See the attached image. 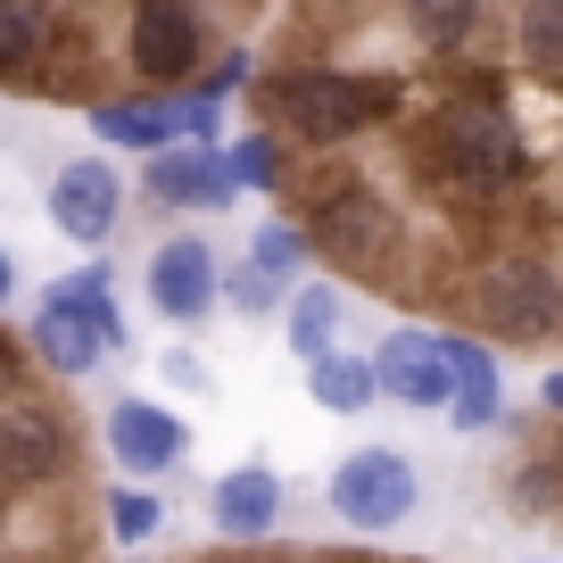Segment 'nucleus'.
Instances as JSON below:
<instances>
[{
  "instance_id": "obj_23",
  "label": "nucleus",
  "mask_w": 563,
  "mask_h": 563,
  "mask_svg": "<svg viewBox=\"0 0 563 563\" xmlns=\"http://www.w3.org/2000/svg\"><path fill=\"white\" fill-rule=\"evenodd\" d=\"M232 183H257V191H265V183H282V158H274V133H241V141H232Z\"/></svg>"
},
{
  "instance_id": "obj_12",
  "label": "nucleus",
  "mask_w": 563,
  "mask_h": 563,
  "mask_svg": "<svg viewBox=\"0 0 563 563\" xmlns=\"http://www.w3.org/2000/svg\"><path fill=\"white\" fill-rule=\"evenodd\" d=\"M232 191H241V183H232V166L216 158V150H191V141H183V150H158V158H150V199H158V208H232Z\"/></svg>"
},
{
  "instance_id": "obj_1",
  "label": "nucleus",
  "mask_w": 563,
  "mask_h": 563,
  "mask_svg": "<svg viewBox=\"0 0 563 563\" xmlns=\"http://www.w3.org/2000/svg\"><path fill=\"white\" fill-rule=\"evenodd\" d=\"M415 175L431 183L440 199L456 191H514V183L530 175V141L522 124L497 108V91H464V100H448L440 117L415 133Z\"/></svg>"
},
{
  "instance_id": "obj_18",
  "label": "nucleus",
  "mask_w": 563,
  "mask_h": 563,
  "mask_svg": "<svg viewBox=\"0 0 563 563\" xmlns=\"http://www.w3.org/2000/svg\"><path fill=\"white\" fill-rule=\"evenodd\" d=\"M307 389H316V406H332V415H365L373 398H382V373H373V356H323V365H307Z\"/></svg>"
},
{
  "instance_id": "obj_10",
  "label": "nucleus",
  "mask_w": 563,
  "mask_h": 563,
  "mask_svg": "<svg viewBox=\"0 0 563 563\" xmlns=\"http://www.w3.org/2000/svg\"><path fill=\"white\" fill-rule=\"evenodd\" d=\"M183 448H191V431H183L166 406H150V398L108 406V456H117L124 473H166V464H183Z\"/></svg>"
},
{
  "instance_id": "obj_13",
  "label": "nucleus",
  "mask_w": 563,
  "mask_h": 563,
  "mask_svg": "<svg viewBox=\"0 0 563 563\" xmlns=\"http://www.w3.org/2000/svg\"><path fill=\"white\" fill-rule=\"evenodd\" d=\"M440 356H448V382H456V398H448L456 431H489V422L506 415V389H497L489 349H481L473 332H440Z\"/></svg>"
},
{
  "instance_id": "obj_9",
  "label": "nucleus",
  "mask_w": 563,
  "mask_h": 563,
  "mask_svg": "<svg viewBox=\"0 0 563 563\" xmlns=\"http://www.w3.org/2000/svg\"><path fill=\"white\" fill-rule=\"evenodd\" d=\"M117 216H124V183H117V166H108V158L58 166V183H51V224L67 232L75 249H100L108 232H117Z\"/></svg>"
},
{
  "instance_id": "obj_24",
  "label": "nucleus",
  "mask_w": 563,
  "mask_h": 563,
  "mask_svg": "<svg viewBox=\"0 0 563 563\" xmlns=\"http://www.w3.org/2000/svg\"><path fill=\"white\" fill-rule=\"evenodd\" d=\"M224 299L241 307V316H265V307H282V299H290V290H282V282H265L257 265L241 257V265H232V274H224Z\"/></svg>"
},
{
  "instance_id": "obj_25",
  "label": "nucleus",
  "mask_w": 563,
  "mask_h": 563,
  "mask_svg": "<svg viewBox=\"0 0 563 563\" xmlns=\"http://www.w3.org/2000/svg\"><path fill=\"white\" fill-rule=\"evenodd\" d=\"M241 84H249V58L232 51L224 67H208V84H199V91H208V100H224V91H241Z\"/></svg>"
},
{
  "instance_id": "obj_26",
  "label": "nucleus",
  "mask_w": 563,
  "mask_h": 563,
  "mask_svg": "<svg viewBox=\"0 0 563 563\" xmlns=\"http://www.w3.org/2000/svg\"><path fill=\"white\" fill-rule=\"evenodd\" d=\"M166 382H183V389H208V365H199V356H166Z\"/></svg>"
},
{
  "instance_id": "obj_5",
  "label": "nucleus",
  "mask_w": 563,
  "mask_h": 563,
  "mask_svg": "<svg viewBox=\"0 0 563 563\" xmlns=\"http://www.w3.org/2000/svg\"><path fill=\"white\" fill-rule=\"evenodd\" d=\"M473 316L506 349H539V340L563 332V274L547 257H497L473 282Z\"/></svg>"
},
{
  "instance_id": "obj_7",
  "label": "nucleus",
  "mask_w": 563,
  "mask_h": 563,
  "mask_svg": "<svg viewBox=\"0 0 563 563\" xmlns=\"http://www.w3.org/2000/svg\"><path fill=\"white\" fill-rule=\"evenodd\" d=\"M199 51H208V34H199L191 0H133V25H124L133 75H150V84H191Z\"/></svg>"
},
{
  "instance_id": "obj_17",
  "label": "nucleus",
  "mask_w": 563,
  "mask_h": 563,
  "mask_svg": "<svg viewBox=\"0 0 563 563\" xmlns=\"http://www.w3.org/2000/svg\"><path fill=\"white\" fill-rule=\"evenodd\" d=\"M332 332H340V290L332 282H299V290H290V356H299V365H323V356H332Z\"/></svg>"
},
{
  "instance_id": "obj_15",
  "label": "nucleus",
  "mask_w": 563,
  "mask_h": 563,
  "mask_svg": "<svg viewBox=\"0 0 563 563\" xmlns=\"http://www.w3.org/2000/svg\"><path fill=\"white\" fill-rule=\"evenodd\" d=\"M91 133L117 141V150H150L158 158L166 141L183 133V108L175 100H108V108H91Z\"/></svg>"
},
{
  "instance_id": "obj_22",
  "label": "nucleus",
  "mask_w": 563,
  "mask_h": 563,
  "mask_svg": "<svg viewBox=\"0 0 563 563\" xmlns=\"http://www.w3.org/2000/svg\"><path fill=\"white\" fill-rule=\"evenodd\" d=\"M522 51L539 58V67H563V0H530V18H522Z\"/></svg>"
},
{
  "instance_id": "obj_21",
  "label": "nucleus",
  "mask_w": 563,
  "mask_h": 563,
  "mask_svg": "<svg viewBox=\"0 0 563 563\" xmlns=\"http://www.w3.org/2000/svg\"><path fill=\"white\" fill-rule=\"evenodd\" d=\"M307 257V232L299 224H265L257 241H249V265H257L265 282H282V290H290V265Z\"/></svg>"
},
{
  "instance_id": "obj_11",
  "label": "nucleus",
  "mask_w": 563,
  "mask_h": 563,
  "mask_svg": "<svg viewBox=\"0 0 563 563\" xmlns=\"http://www.w3.org/2000/svg\"><path fill=\"white\" fill-rule=\"evenodd\" d=\"M373 373H382V398H398V406H448L456 398L448 356H440L431 332H389L382 349H373Z\"/></svg>"
},
{
  "instance_id": "obj_6",
  "label": "nucleus",
  "mask_w": 563,
  "mask_h": 563,
  "mask_svg": "<svg viewBox=\"0 0 563 563\" xmlns=\"http://www.w3.org/2000/svg\"><path fill=\"white\" fill-rule=\"evenodd\" d=\"M332 514L349 530H398L415 514V456L406 448H356L332 473Z\"/></svg>"
},
{
  "instance_id": "obj_27",
  "label": "nucleus",
  "mask_w": 563,
  "mask_h": 563,
  "mask_svg": "<svg viewBox=\"0 0 563 563\" xmlns=\"http://www.w3.org/2000/svg\"><path fill=\"white\" fill-rule=\"evenodd\" d=\"M9 290H18V257L0 249V307H9Z\"/></svg>"
},
{
  "instance_id": "obj_16",
  "label": "nucleus",
  "mask_w": 563,
  "mask_h": 563,
  "mask_svg": "<svg viewBox=\"0 0 563 563\" xmlns=\"http://www.w3.org/2000/svg\"><path fill=\"white\" fill-rule=\"evenodd\" d=\"M58 42V0H0V75H25Z\"/></svg>"
},
{
  "instance_id": "obj_19",
  "label": "nucleus",
  "mask_w": 563,
  "mask_h": 563,
  "mask_svg": "<svg viewBox=\"0 0 563 563\" xmlns=\"http://www.w3.org/2000/svg\"><path fill=\"white\" fill-rule=\"evenodd\" d=\"M406 25H415V42H431V51H456L481 25V0H406Z\"/></svg>"
},
{
  "instance_id": "obj_8",
  "label": "nucleus",
  "mask_w": 563,
  "mask_h": 563,
  "mask_svg": "<svg viewBox=\"0 0 563 563\" xmlns=\"http://www.w3.org/2000/svg\"><path fill=\"white\" fill-rule=\"evenodd\" d=\"M216 299H224V265H216V249L199 241V232L158 241V257H150V307H158L166 323H199Z\"/></svg>"
},
{
  "instance_id": "obj_20",
  "label": "nucleus",
  "mask_w": 563,
  "mask_h": 563,
  "mask_svg": "<svg viewBox=\"0 0 563 563\" xmlns=\"http://www.w3.org/2000/svg\"><path fill=\"white\" fill-rule=\"evenodd\" d=\"M100 514H108V530H117L124 547H141V539H158V530H166V506L150 489H108Z\"/></svg>"
},
{
  "instance_id": "obj_2",
  "label": "nucleus",
  "mask_w": 563,
  "mask_h": 563,
  "mask_svg": "<svg viewBox=\"0 0 563 563\" xmlns=\"http://www.w3.org/2000/svg\"><path fill=\"white\" fill-rule=\"evenodd\" d=\"M265 108H274L282 133L340 150V141H356L365 124H382L398 108V84L389 75H349V67H290L265 84Z\"/></svg>"
},
{
  "instance_id": "obj_14",
  "label": "nucleus",
  "mask_w": 563,
  "mask_h": 563,
  "mask_svg": "<svg viewBox=\"0 0 563 563\" xmlns=\"http://www.w3.org/2000/svg\"><path fill=\"white\" fill-rule=\"evenodd\" d=\"M208 514H216V530H224L232 547H257L265 530L282 522V481L265 473V464H241V473H224V481H216Z\"/></svg>"
},
{
  "instance_id": "obj_28",
  "label": "nucleus",
  "mask_w": 563,
  "mask_h": 563,
  "mask_svg": "<svg viewBox=\"0 0 563 563\" xmlns=\"http://www.w3.org/2000/svg\"><path fill=\"white\" fill-rule=\"evenodd\" d=\"M539 398H547V406L563 415V373H547V389H539Z\"/></svg>"
},
{
  "instance_id": "obj_4",
  "label": "nucleus",
  "mask_w": 563,
  "mask_h": 563,
  "mask_svg": "<svg viewBox=\"0 0 563 563\" xmlns=\"http://www.w3.org/2000/svg\"><path fill=\"white\" fill-rule=\"evenodd\" d=\"M299 232L332 265H356V274H389L382 257L398 249V216H389V199L373 191V183H356V175H316V183H307Z\"/></svg>"
},
{
  "instance_id": "obj_3",
  "label": "nucleus",
  "mask_w": 563,
  "mask_h": 563,
  "mask_svg": "<svg viewBox=\"0 0 563 563\" xmlns=\"http://www.w3.org/2000/svg\"><path fill=\"white\" fill-rule=\"evenodd\" d=\"M124 349V316L108 299V265H84L75 282H58L51 299L34 307V356L58 373V382H84L100 356Z\"/></svg>"
}]
</instances>
